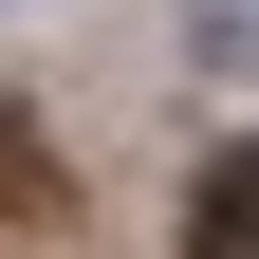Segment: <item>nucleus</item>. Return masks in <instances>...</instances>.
<instances>
[{"label":"nucleus","mask_w":259,"mask_h":259,"mask_svg":"<svg viewBox=\"0 0 259 259\" xmlns=\"http://www.w3.org/2000/svg\"><path fill=\"white\" fill-rule=\"evenodd\" d=\"M56 204V185H37V148H0V222H37Z\"/></svg>","instance_id":"nucleus-2"},{"label":"nucleus","mask_w":259,"mask_h":259,"mask_svg":"<svg viewBox=\"0 0 259 259\" xmlns=\"http://www.w3.org/2000/svg\"><path fill=\"white\" fill-rule=\"evenodd\" d=\"M204 259H259V148H241V167L204 185Z\"/></svg>","instance_id":"nucleus-1"}]
</instances>
